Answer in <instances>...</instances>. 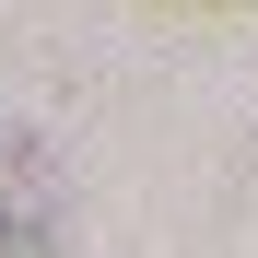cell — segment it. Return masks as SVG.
Segmentation results:
<instances>
[{"mask_svg":"<svg viewBox=\"0 0 258 258\" xmlns=\"http://www.w3.org/2000/svg\"><path fill=\"white\" fill-rule=\"evenodd\" d=\"M47 235H59V153L35 129H0V258H24Z\"/></svg>","mask_w":258,"mask_h":258,"instance_id":"cell-1","label":"cell"}]
</instances>
